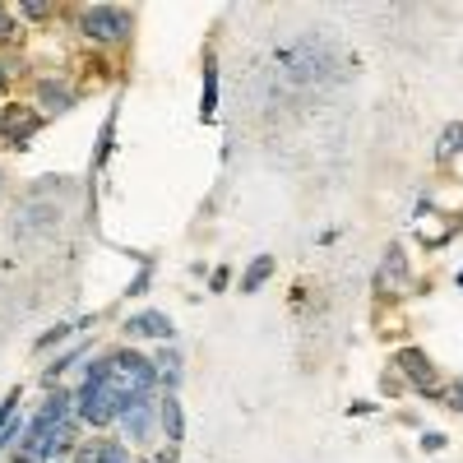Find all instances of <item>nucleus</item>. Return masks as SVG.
I'll return each instance as SVG.
<instances>
[{
	"label": "nucleus",
	"instance_id": "obj_4",
	"mask_svg": "<svg viewBox=\"0 0 463 463\" xmlns=\"http://www.w3.org/2000/svg\"><path fill=\"white\" fill-rule=\"evenodd\" d=\"M121 422L130 441H153V394H134L121 403Z\"/></svg>",
	"mask_w": 463,
	"mask_h": 463
},
{
	"label": "nucleus",
	"instance_id": "obj_2",
	"mask_svg": "<svg viewBox=\"0 0 463 463\" xmlns=\"http://www.w3.org/2000/svg\"><path fill=\"white\" fill-rule=\"evenodd\" d=\"M112 385L121 399H134V394H153L158 385V366L149 357H140V352H121V357H112Z\"/></svg>",
	"mask_w": 463,
	"mask_h": 463
},
{
	"label": "nucleus",
	"instance_id": "obj_12",
	"mask_svg": "<svg viewBox=\"0 0 463 463\" xmlns=\"http://www.w3.org/2000/svg\"><path fill=\"white\" fill-rule=\"evenodd\" d=\"M42 102H47V112H65V107H70V93H65V89L42 84Z\"/></svg>",
	"mask_w": 463,
	"mask_h": 463
},
{
	"label": "nucleus",
	"instance_id": "obj_13",
	"mask_svg": "<svg viewBox=\"0 0 463 463\" xmlns=\"http://www.w3.org/2000/svg\"><path fill=\"white\" fill-rule=\"evenodd\" d=\"M93 463H130V459H125L121 445H98V459H93Z\"/></svg>",
	"mask_w": 463,
	"mask_h": 463
},
{
	"label": "nucleus",
	"instance_id": "obj_1",
	"mask_svg": "<svg viewBox=\"0 0 463 463\" xmlns=\"http://www.w3.org/2000/svg\"><path fill=\"white\" fill-rule=\"evenodd\" d=\"M121 394H116V385H112V357L107 362H98V366H89V380H84V390H79V399H74V407H79V417H84L89 426H107L112 417H121Z\"/></svg>",
	"mask_w": 463,
	"mask_h": 463
},
{
	"label": "nucleus",
	"instance_id": "obj_3",
	"mask_svg": "<svg viewBox=\"0 0 463 463\" xmlns=\"http://www.w3.org/2000/svg\"><path fill=\"white\" fill-rule=\"evenodd\" d=\"M79 23H84V33L93 42H121L130 33V14L116 10V5H93V10L79 14Z\"/></svg>",
	"mask_w": 463,
	"mask_h": 463
},
{
	"label": "nucleus",
	"instance_id": "obj_6",
	"mask_svg": "<svg viewBox=\"0 0 463 463\" xmlns=\"http://www.w3.org/2000/svg\"><path fill=\"white\" fill-rule=\"evenodd\" d=\"M125 330H130L134 339H172V320L158 315V311H144V315H134Z\"/></svg>",
	"mask_w": 463,
	"mask_h": 463
},
{
	"label": "nucleus",
	"instance_id": "obj_11",
	"mask_svg": "<svg viewBox=\"0 0 463 463\" xmlns=\"http://www.w3.org/2000/svg\"><path fill=\"white\" fill-rule=\"evenodd\" d=\"M463 149V125H450L445 130V140H441V149H435V153H441V158H454Z\"/></svg>",
	"mask_w": 463,
	"mask_h": 463
},
{
	"label": "nucleus",
	"instance_id": "obj_16",
	"mask_svg": "<svg viewBox=\"0 0 463 463\" xmlns=\"http://www.w3.org/2000/svg\"><path fill=\"white\" fill-rule=\"evenodd\" d=\"M454 403L463 407V380H459V385H454Z\"/></svg>",
	"mask_w": 463,
	"mask_h": 463
},
{
	"label": "nucleus",
	"instance_id": "obj_18",
	"mask_svg": "<svg viewBox=\"0 0 463 463\" xmlns=\"http://www.w3.org/2000/svg\"><path fill=\"white\" fill-rule=\"evenodd\" d=\"M0 84H5V74H0Z\"/></svg>",
	"mask_w": 463,
	"mask_h": 463
},
{
	"label": "nucleus",
	"instance_id": "obj_17",
	"mask_svg": "<svg viewBox=\"0 0 463 463\" xmlns=\"http://www.w3.org/2000/svg\"><path fill=\"white\" fill-rule=\"evenodd\" d=\"M459 287H463V269H459Z\"/></svg>",
	"mask_w": 463,
	"mask_h": 463
},
{
	"label": "nucleus",
	"instance_id": "obj_15",
	"mask_svg": "<svg viewBox=\"0 0 463 463\" xmlns=\"http://www.w3.org/2000/svg\"><path fill=\"white\" fill-rule=\"evenodd\" d=\"M10 29H14V23H10V14H5V10H0V38H5Z\"/></svg>",
	"mask_w": 463,
	"mask_h": 463
},
{
	"label": "nucleus",
	"instance_id": "obj_14",
	"mask_svg": "<svg viewBox=\"0 0 463 463\" xmlns=\"http://www.w3.org/2000/svg\"><path fill=\"white\" fill-rule=\"evenodd\" d=\"M14 407H19V394H10V399H5V403H0V422H5V417H10V413H14Z\"/></svg>",
	"mask_w": 463,
	"mask_h": 463
},
{
	"label": "nucleus",
	"instance_id": "obj_8",
	"mask_svg": "<svg viewBox=\"0 0 463 463\" xmlns=\"http://www.w3.org/2000/svg\"><path fill=\"white\" fill-rule=\"evenodd\" d=\"M399 366H403L407 375H413V380H417V385H422V390H426V385H431V380H435V371H431V362L422 357V352H413V347H407V352H399Z\"/></svg>",
	"mask_w": 463,
	"mask_h": 463
},
{
	"label": "nucleus",
	"instance_id": "obj_10",
	"mask_svg": "<svg viewBox=\"0 0 463 463\" xmlns=\"http://www.w3.org/2000/svg\"><path fill=\"white\" fill-rule=\"evenodd\" d=\"M213 102H218V70L209 65L204 70V102H200V116L204 121H213Z\"/></svg>",
	"mask_w": 463,
	"mask_h": 463
},
{
	"label": "nucleus",
	"instance_id": "obj_5",
	"mask_svg": "<svg viewBox=\"0 0 463 463\" xmlns=\"http://www.w3.org/2000/svg\"><path fill=\"white\" fill-rule=\"evenodd\" d=\"M38 130V116L33 112H19V107H10L5 116H0V140L5 144H23V134Z\"/></svg>",
	"mask_w": 463,
	"mask_h": 463
},
{
	"label": "nucleus",
	"instance_id": "obj_9",
	"mask_svg": "<svg viewBox=\"0 0 463 463\" xmlns=\"http://www.w3.org/2000/svg\"><path fill=\"white\" fill-rule=\"evenodd\" d=\"M269 274H274V260H269V255H260V260L246 269V279H241V292H260Z\"/></svg>",
	"mask_w": 463,
	"mask_h": 463
},
{
	"label": "nucleus",
	"instance_id": "obj_7",
	"mask_svg": "<svg viewBox=\"0 0 463 463\" xmlns=\"http://www.w3.org/2000/svg\"><path fill=\"white\" fill-rule=\"evenodd\" d=\"M158 422H162V431H167V441H181L185 435V417H181V399L176 394H167L158 403Z\"/></svg>",
	"mask_w": 463,
	"mask_h": 463
}]
</instances>
